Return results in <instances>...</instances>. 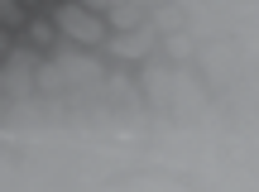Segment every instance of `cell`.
<instances>
[{
    "label": "cell",
    "instance_id": "cell-1",
    "mask_svg": "<svg viewBox=\"0 0 259 192\" xmlns=\"http://www.w3.org/2000/svg\"><path fill=\"white\" fill-rule=\"evenodd\" d=\"M53 24H58V34H63V39H72V44H82V48H96V44L111 39L101 10H87V5H77V0H67V5L53 10Z\"/></svg>",
    "mask_w": 259,
    "mask_h": 192
},
{
    "label": "cell",
    "instance_id": "cell-2",
    "mask_svg": "<svg viewBox=\"0 0 259 192\" xmlns=\"http://www.w3.org/2000/svg\"><path fill=\"white\" fill-rule=\"evenodd\" d=\"M101 19H106V29H115V34H130V29L144 24V5H135V0H115V5L101 10Z\"/></svg>",
    "mask_w": 259,
    "mask_h": 192
},
{
    "label": "cell",
    "instance_id": "cell-3",
    "mask_svg": "<svg viewBox=\"0 0 259 192\" xmlns=\"http://www.w3.org/2000/svg\"><path fill=\"white\" fill-rule=\"evenodd\" d=\"M168 87H173L168 67H163V63H149V67H144V92H149V101L163 106V101H168Z\"/></svg>",
    "mask_w": 259,
    "mask_h": 192
},
{
    "label": "cell",
    "instance_id": "cell-4",
    "mask_svg": "<svg viewBox=\"0 0 259 192\" xmlns=\"http://www.w3.org/2000/svg\"><path fill=\"white\" fill-rule=\"evenodd\" d=\"M58 67H63L67 77H77V82H96V77H101V67L87 63V58H77V53H58Z\"/></svg>",
    "mask_w": 259,
    "mask_h": 192
},
{
    "label": "cell",
    "instance_id": "cell-5",
    "mask_svg": "<svg viewBox=\"0 0 259 192\" xmlns=\"http://www.w3.org/2000/svg\"><path fill=\"white\" fill-rule=\"evenodd\" d=\"M29 24V10L19 0H0V29H24Z\"/></svg>",
    "mask_w": 259,
    "mask_h": 192
},
{
    "label": "cell",
    "instance_id": "cell-6",
    "mask_svg": "<svg viewBox=\"0 0 259 192\" xmlns=\"http://www.w3.org/2000/svg\"><path fill=\"white\" fill-rule=\"evenodd\" d=\"M111 48H115L120 58H139V53L149 48V34H135V29H130V39H115Z\"/></svg>",
    "mask_w": 259,
    "mask_h": 192
},
{
    "label": "cell",
    "instance_id": "cell-7",
    "mask_svg": "<svg viewBox=\"0 0 259 192\" xmlns=\"http://www.w3.org/2000/svg\"><path fill=\"white\" fill-rule=\"evenodd\" d=\"M29 39H34V44H48L53 34H48V24H29Z\"/></svg>",
    "mask_w": 259,
    "mask_h": 192
},
{
    "label": "cell",
    "instance_id": "cell-8",
    "mask_svg": "<svg viewBox=\"0 0 259 192\" xmlns=\"http://www.w3.org/2000/svg\"><path fill=\"white\" fill-rule=\"evenodd\" d=\"M77 5H87V10H106V5H115V0H77Z\"/></svg>",
    "mask_w": 259,
    "mask_h": 192
},
{
    "label": "cell",
    "instance_id": "cell-9",
    "mask_svg": "<svg viewBox=\"0 0 259 192\" xmlns=\"http://www.w3.org/2000/svg\"><path fill=\"white\" fill-rule=\"evenodd\" d=\"M19 5H24V10H34V5H38V0H19Z\"/></svg>",
    "mask_w": 259,
    "mask_h": 192
},
{
    "label": "cell",
    "instance_id": "cell-10",
    "mask_svg": "<svg viewBox=\"0 0 259 192\" xmlns=\"http://www.w3.org/2000/svg\"><path fill=\"white\" fill-rule=\"evenodd\" d=\"M135 5H144V10H149V5H158V0H135Z\"/></svg>",
    "mask_w": 259,
    "mask_h": 192
}]
</instances>
